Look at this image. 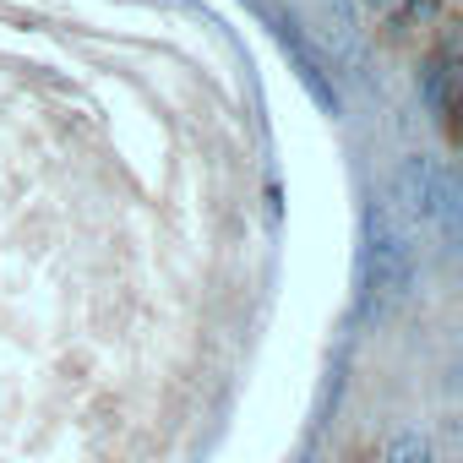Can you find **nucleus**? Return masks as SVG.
I'll list each match as a JSON object with an SVG mask.
<instances>
[{"instance_id": "f257e3e1", "label": "nucleus", "mask_w": 463, "mask_h": 463, "mask_svg": "<svg viewBox=\"0 0 463 463\" xmlns=\"http://www.w3.org/2000/svg\"><path fill=\"white\" fill-rule=\"evenodd\" d=\"M414 235L392 218L387 202L365 207V257H360V289H365V317H392L409 289H414Z\"/></svg>"}, {"instance_id": "f03ea898", "label": "nucleus", "mask_w": 463, "mask_h": 463, "mask_svg": "<svg viewBox=\"0 0 463 463\" xmlns=\"http://www.w3.org/2000/svg\"><path fill=\"white\" fill-rule=\"evenodd\" d=\"M436 180H441V164L425 158V153H409L398 169H392V218L420 241V229H430V213H436Z\"/></svg>"}, {"instance_id": "7ed1b4c3", "label": "nucleus", "mask_w": 463, "mask_h": 463, "mask_svg": "<svg viewBox=\"0 0 463 463\" xmlns=\"http://www.w3.org/2000/svg\"><path fill=\"white\" fill-rule=\"evenodd\" d=\"M257 12L268 17V28L279 33V44L289 50V61H295V77H300V88L311 93V104L317 109H327V115H338V88H333V77H327V61L306 44V33L279 12V6H268V0H257Z\"/></svg>"}, {"instance_id": "20e7f679", "label": "nucleus", "mask_w": 463, "mask_h": 463, "mask_svg": "<svg viewBox=\"0 0 463 463\" xmlns=\"http://www.w3.org/2000/svg\"><path fill=\"white\" fill-rule=\"evenodd\" d=\"M458 180H452V169L441 164V180H436V213H430V235H436V246L452 257L458 251Z\"/></svg>"}, {"instance_id": "39448f33", "label": "nucleus", "mask_w": 463, "mask_h": 463, "mask_svg": "<svg viewBox=\"0 0 463 463\" xmlns=\"http://www.w3.org/2000/svg\"><path fill=\"white\" fill-rule=\"evenodd\" d=\"M387 463H430V436H420V430H403V436H392V447H387Z\"/></svg>"}, {"instance_id": "423d86ee", "label": "nucleus", "mask_w": 463, "mask_h": 463, "mask_svg": "<svg viewBox=\"0 0 463 463\" xmlns=\"http://www.w3.org/2000/svg\"><path fill=\"white\" fill-rule=\"evenodd\" d=\"M430 6H436V0H409V12H414V17H430Z\"/></svg>"}]
</instances>
